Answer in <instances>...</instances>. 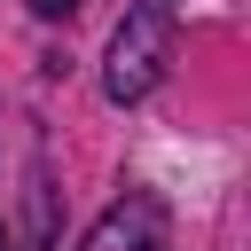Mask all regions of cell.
<instances>
[{
  "label": "cell",
  "instance_id": "obj_3",
  "mask_svg": "<svg viewBox=\"0 0 251 251\" xmlns=\"http://www.w3.org/2000/svg\"><path fill=\"white\" fill-rule=\"evenodd\" d=\"M86 0H31V16H47V24H63V16H78Z\"/></svg>",
  "mask_w": 251,
  "mask_h": 251
},
{
  "label": "cell",
  "instance_id": "obj_4",
  "mask_svg": "<svg viewBox=\"0 0 251 251\" xmlns=\"http://www.w3.org/2000/svg\"><path fill=\"white\" fill-rule=\"evenodd\" d=\"M0 251H8V235H0Z\"/></svg>",
  "mask_w": 251,
  "mask_h": 251
},
{
  "label": "cell",
  "instance_id": "obj_2",
  "mask_svg": "<svg viewBox=\"0 0 251 251\" xmlns=\"http://www.w3.org/2000/svg\"><path fill=\"white\" fill-rule=\"evenodd\" d=\"M78 251H165V204H157L149 188L118 196V204L94 220V235H86Z\"/></svg>",
  "mask_w": 251,
  "mask_h": 251
},
{
  "label": "cell",
  "instance_id": "obj_1",
  "mask_svg": "<svg viewBox=\"0 0 251 251\" xmlns=\"http://www.w3.org/2000/svg\"><path fill=\"white\" fill-rule=\"evenodd\" d=\"M165 63H173V16H165L157 0H141V8L118 24V39H110L102 94H110V102H141V94L165 78Z\"/></svg>",
  "mask_w": 251,
  "mask_h": 251
}]
</instances>
